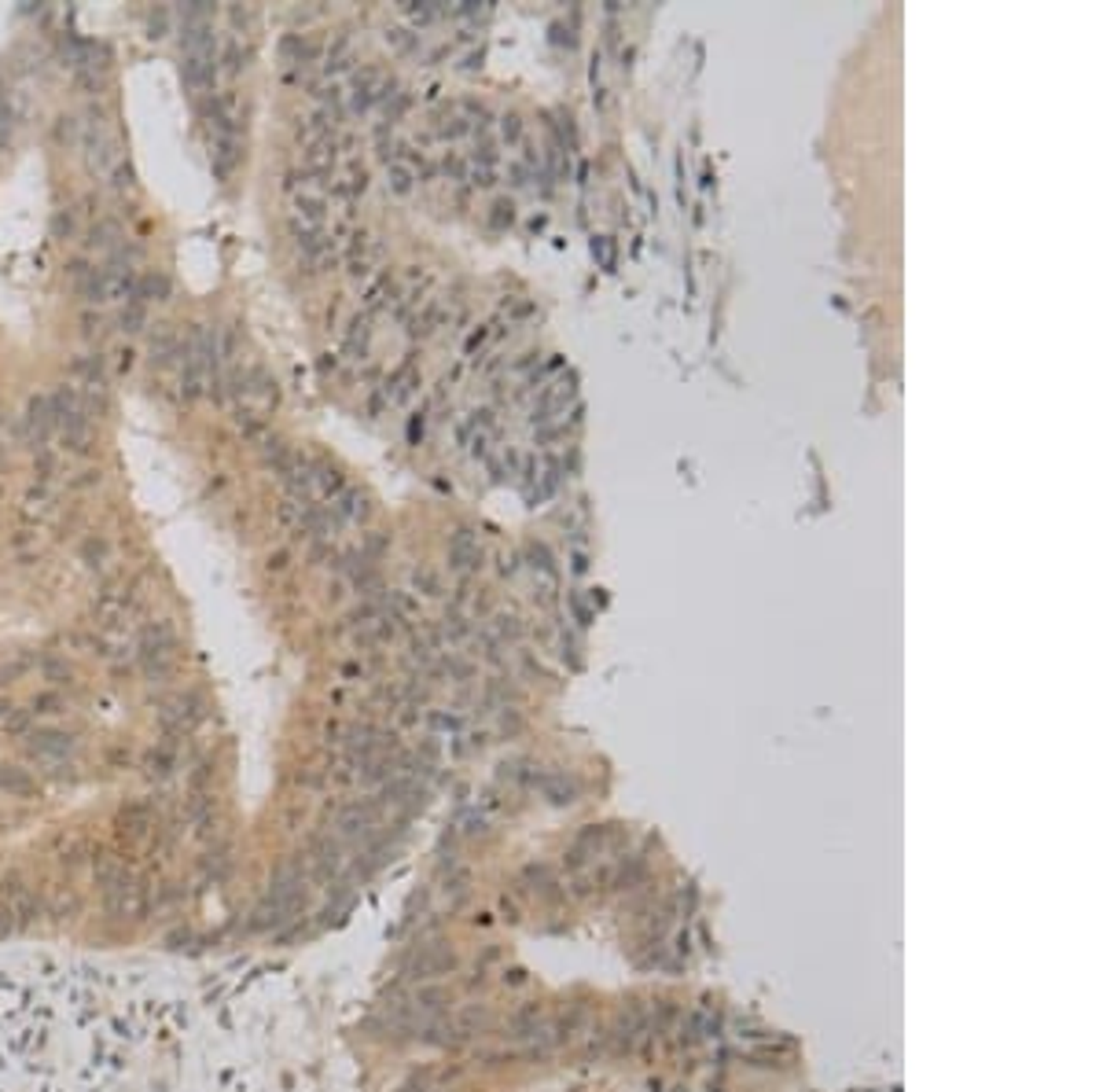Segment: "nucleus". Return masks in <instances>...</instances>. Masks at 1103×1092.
Here are the masks:
<instances>
[{"instance_id": "a878e982", "label": "nucleus", "mask_w": 1103, "mask_h": 1092, "mask_svg": "<svg viewBox=\"0 0 1103 1092\" xmlns=\"http://www.w3.org/2000/svg\"><path fill=\"white\" fill-rule=\"evenodd\" d=\"M221 59H225V67H228L232 74H236V70L243 67V48H239V41H228V44H225V56H221Z\"/></svg>"}, {"instance_id": "0eeeda50", "label": "nucleus", "mask_w": 1103, "mask_h": 1092, "mask_svg": "<svg viewBox=\"0 0 1103 1092\" xmlns=\"http://www.w3.org/2000/svg\"><path fill=\"white\" fill-rule=\"evenodd\" d=\"M331 511H335V519L339 522H361L368 519V497L361 493V489H342V493H335V500H331Z\"/></svg>"}, {"instance_id": "f257e3e1", "label": "nucleus", "mask_w": 1103, "mask_h": 1092, "mask_svg": "<svg viewBox=\"0 0 1103 1092\" xmlns=\"http://www.w3.org/2000/svg\"><path fill=\"white\" fill-rule=\"evenodd\" d=\"M81 151H85V166L89 174H110L118 166V140L110 137L103 110H89V121L81 126Z\"/></svg>"}, {"instance_id": "f03ea898", "label": "nucleus", "mask_w": 1103, "mask_h": 1092, "mask_svg": "<svg viewBox=\"0 0 1103 1092\" xmlns=\"http://www.w3.org/2000/svg\"><path fill=\"white\" fill-rule=\"evenodd\" d=\"M214 78H217V56H184L180 63V81L184 89L203 96L214 89Z\"/></svg>"}, {"instance_id": "bb28decb", "label": "nucleus", "mask_w": 1103, "mask_h": 1092, "mask_svg": "<svg viewBox=\"0 0 1103 1092\" xmlns=\"http://www.w3.org/2000/svg\"><path fill=\"white\" fill-rule=\"evenodd\" d=\"M52 232H56V236H70V232H74V217L70 214H56Z\"/></svg>"}, {"instance_id": "4be33fe9", "label": "nucleus", "mask_w": 1103, "mask_h": 1092, "mask_svg": "<svg viewBox=\"0 0 1103 1092\" xmlns=\"http://www.w3.org/2000/svg\"><path fill=\"white\" fill-rule=\"evenodd\" d=\"M133 184H137V174H133V166H115V169H110V188H115V192H126V188H133Z\"/></svg>"}, {"instance_id": "f8f14e48", "label": "nucleus", "mask_w": 1103, "mask_h": 1092, "mask_svg": "<svg viewBox=\"0 0 1103 1092\" xmlns=\"http://www.w3.org/2000/svg\"><path fill=\"white\" fill-rule=\"evenodd\" d=\"M133 298L137 302H166L169 298V280L162 273H147V276H137V291H133Z\"/></svg>"}, {"instance_id": "9b49d317", "label": "nucleus", "mask_w": 1103, "mask_h": 1092, "mask_svg": "<svg viewBox=\"0 0 1103 1092\" xmlns=\"http://www.w3.org/2000/svg\"><path fill=\"white\" fill-rule=\"evenodd\" d=\"M280 56H284L287 67H305V63H313L316 59V44L310 41V37H302V33H287L284 41H280Z\"/></svg>"}, {"instance_id": "423d86ee", "label": "nucleus", "mask_w": 1103, "mask_h": 1092, "mask_svg": "<svg viewBox=\"0 0 1103 1092\" xmlns=\"http://www.w3.org/2000/svg\"><path fill=\"white\" fill-rule=\"evenodd\" d=\"M180 357H184V342H180V335H177V331L169 328V324H158V328H155V335H151V364L169 368V364L180 361Z\"/></svg>"}, {"instance_id": "1a4fd4ad", "label": "nucleus", "mask_w": 1103, "mask_h": 1092, "mask_svg": "<svg viewBox=\"0 0 1103 1092\" xmlns=\"http://www.w3.org/2000/svg\"><path fill=\"white\" fill-rule=\"evenodd\" d=\"M239 158H243V151H239V140L236 137H217L214 140V174L221 180H228L232 174H236Z\"/></svg>"}, {"instance_id": "2eb2a0df", "label": "nucleus", "mask_w": 1103, "mask_h": 1092, "mask_svg": "<svg viewBox=\"0 0 1103 1092\" xmlns=\"http://www.w3.org/2000/svg\"><path fill=\"white\" fill-rule=\"evenodd\" d=\"M118 324H121V331H144V324H147V305L137 302V298H129L126 310H121V316H118Z\"/></svg>"}, {"instance_id": "dca6fc26", "label": "nucleus", "mask_w": 1103, "mask_h": 1092, "mask_svg": "<svg viewBox=\"0 0 1103 1092\" xmlns=\"http://www.w3.org/2000/svg\"><path fill=\"white\" fill-rule=\"evenodd\" d=\"M346 350L353 353V357H364V350H368V313H361L357 321L350 324V335H346Z\"/></svg>"}, {"instance_id": "b1692460", "label": "nucleus", "mask_w": 1103, "mask_h": 1092, "mask_svg": "<svg viewBox=\"0 0 1103 1092\" xmlns=\"http://www.w3.org/2000/svg\"><path fill=\"white\" fill-rule=\"evenodd\" d=\"M147 30H151V37H166V30H169V11L166 8H155L151 19H147Z\"/></svg>"}, {"instance_id": "aec40b11", "label": "nucleus", "mask_w": 1103, "mask_h": 1092, "mask_svg": "<svg viewBox=\"0 0 1103 1092\" xmlns=\"http://www.w3.org/2000/svg\"><path fill=\"white\" fill-rule=\"evenodd\" d=\"M11 133H15V110H11L8 96L0 92V147L11 144Z\"/></svg>"}, {"instance_id": "5701e85b", "label": "nucleus", "mask_w": 1103, "mask_h": 1092, "mask_svg": "<svg viewBox=\"0 0 1103 1092\" xmlns=\"http://www.w3.org/2000/svg\"><path fill=\"white\" fill-rule=\"evenodd\" d=\"M500 133H504V140H508V144H519V140H522V118H519V115L500 118Z\"/></svg>"}, {"instance_id": "ddd939ff", "label": "nucleus", "mask_w": 1103, "mask_h": 1092, "mask_svg": "<svg viewBox=\"0 0 1103 1092\" xmlns=\"http://www.w3.org/2000/svg\"><path fill=\"white\" fill-rule=\"evenodd\" d=\"M379 254V247L368 236H353V247H350V273L353 276H364L372 269V257Z\"/></svg>"}, {"instance_id": "20e7f679", "label": "nucleus", "mask_w": 1103, "mask_h": 1092, "mask_svg": "<svg viewBox=\"0 0 1103 1092\" xmlns=\"http://www.w3.org/2000/svg\"><path fill=\"white\" fill-rule=\"evenodd\" d=\"M180 44L184 56H217L214 22H180Z\"/></svg>"}, {"instance_id": "39448f33", "label": "nucleus", "mask_w": 1103, "mask_h": 1092, "mask_svg": "<svg viewBox=\"0 0 1103 1092\" xmlns=\"http://www.w3.org/2000/svg\"><path fill=\"white\" fill-rule=\"evenodd\" d=\"M574 383H578V379H574V375L559 379V383H552V387L545 390V394L537 398L534 420H537V423H548V420H552V416H556V412H563V409H567V401L574 398Z\"/></svg>"}, {"instance_id": "393cba45", "label": "nucleus", "mask_w": 1103, "mask_h": 1092, "mask_svg": "<svg viewBox=\"0 0 1103 1092\" xmlns=\"http://www.w3.org/2000/svg\"><path fill=\"white\" fill-rule=\"evenodd\" d=\"M78 121H74V118H59V126H56V140L59 144H70V140H78Z\"/></svg>"}, {"instance_id": "6ab92c4d", "label": "nucleus", "mask_w": 1103, "mask_h": 1092, "mask_svg": "<svg viewBox=\"0 0 1103 1092\" xmlns=\"http://www.w3.org/2000/svg\"><path fill=\"white\" fill-rule=\"evenodd\" d=\"M515 221V203L511 199H497L489 206V228H508Z\"/></svg>"}, {"instance_id": "6e6552de", "label": "nucleus", "mask_w": 1103, "mask_h": 1092, "mask_svg": "<svg viewBox=\"0 0 1103 1092\" xmlns=\"http://www.w3.org/2000/svg\"><path fill=\"white\" fill-rule=\"evenodd\" d=\"M22 423H27V434L33 441H44L48 431L56 427V416H52V404H48V398H33L27 404V416H22Z\"/></svg>"}, {"instance_id": "412c9836", "label": "nucleus", "mask_w": 1103, "mask_h": 1092, "mask_svg": "<svg viewBox=\"0 0 1103 1092\" xmlns=\"http://www.w3.org/2000/svg\"><path fill=\"white\" fill-rule=\"evenodd\" d=\"M593 257L610 273V269H615V239H610V236H596L593 239Z\"/></svg>"}, {"instance_id": "7ed1b4c3", "label": "nucleus", "mask_w": 1103, "mask_h": 1092, "mask_svg": "<svg viewBox=\"0 0 1103 1092\" xmlns=\"http://www.w3.org/2000/svg\"><path fill=\"white\" fill-rule=\"evenodd\" d=\"M449 567L457 570V574H471L482 567V545H478V537L471 530H457L452 534V541H449Z\"/></svg>"}, {"instance_id": "f3484780", "label": "nucleus", "mask_w": 1103, "mask_h": 1092, "mask_svg": "<svg viewBox=\"0 0 1103 1092\" xmlns=\"http://www.w3.org/2000/svg\"><path fill=\"white\" fill-rule=\"evenodd\" d=\"M81 559H85V567L89 570H100L107 563V541L103 537H89V541L81 545Z\"/></svg>"}, {"instance_id": "a211bd4d", "label": "nucleus", "mask_w": 1103, "mask_h": 1092, "mask_svg": "<svg viewBox=\"0 0 1103 1092\" xmlns=\"http://www.w3.org/2000/svg\"><path fill=\"white\" fill-rule=\"evenodd\" d=\"M526 556H530V567L534 570H541L548 581H556V563H552V552L545 545H530V548H526Z\"/></svg>"}, {"instance_id": "4468645a", "label": "nucleus", "mask_w": 1103, "mask_h": 1092, "mask_svg": "<svg viewBox=\"0 0 1103 1092\" xmlns=\"http://www.w3.org/2000/svg\"><path fill=\"white\" fill-rule=\"evenodd\" d=\"M416 379H420V375H416V368H412V364H404L401 372H394V379L386 383V398H390V401H404V398L412 394V383H416Z\"/></svg>"}, {"instance_id": "9d476101", "label": "nucleus", "mask_w": 1103, "mask_h": 1092, "mask_svg": "<svg viewBox=\"0 0 1103 1092\" xmlns=\"http://www.w3.org/2000/svg\"><path fill=\"white\" fill-rule=\"evenodd\" d=\"M121 243H126V232H121L118 221H110V217H100L96 225L89 228V247L96 251H107V254H115Z\"/></svg>"}]
</instances>
